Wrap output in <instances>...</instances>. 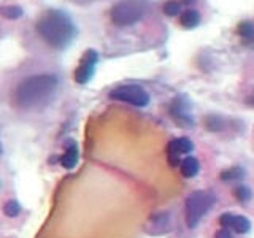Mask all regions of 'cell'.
<instances>
[{"label":"cell","instance_id":"9a60e30c","mask_svg":"<svg viewBox=\"0 0 254 238\" xmlns=\"http://www.w3.org/2000/svg\"><path fill=\"white\" fill-rule=\"evenodd\" d=\"M233 195H235V198H237L238 202L246 203V202L251 200L253 192H251L250 188H248V186H237V188H235V191H233Z\"/></svg>","mask_w":254,"mask_h":238},{"label":"cell","instance_id":"6da1fadb","mask_svg":"<svg viewBox=\"0 0 254 238\" xmlns=\"http://www.w3.org/2000/svg\"><path fill=\"white\" fill-rule=\"evenodd\" d=\"M37 34L48 46L64 49L76 37V25L67 13L61 10H46L37 21Z\"/></svg>","mask_w":254,"mask_h":238},{"label":"cell","instance_id":"2e32d148","mask_svg":"<svg viewBox=\"0 0 254 238\" xmlns=\"http://www.w3.org/2000/svg\"><path fill=\"white\" fill-rule=\"evenodd\" d=\"M205 127L208 130L218 132L224 129V121H222L219 116H208V118H205Z\"/></svg>","mask_w":254,"mask_h":238},{"label":"cell","instance_id":"52a82bcc","mask_svg":"<svg viewBox=\"0 0 254 238\" xmlns=\"http://www.w3.org/2000/svg\"><path fill=\"white\" fill-rule=\"evenodd\" d=\"M192 150L194 145L188 138H175L167 145V154H173V156H180V157L181 154H188Z\"/></svg>","mask_w":254,"mask_h":238},{"label":"cell","instance_id":"277c9868","mask_svg":"<svg viewBox=\"0 0 254 238\" xmlns=\"http://www.w3.org/2000/svg\"><path fill=\"white\" fill-rule=\"evenodd\" d=\"M216 197L208 191H195L186 198V222L189 227H195L199 221L203 217L214 205Z\"/></svg>","mask_w":254,"mask_h":238},{"label":"cell","instance_id":"44dd1931","mask_svg":"<svg viewBox=\"0 0 254 238\" xmlns=\"http://www.w3.org/2000/svg\"><path fill=\"white\" fill-rule=\"evenodd\" d=\"M246 104H248V105H251V107H254V92L250 95V97L246 99Z\"/></svg>","mask_w":254,"mask_h":238},{"label":"cell","instance_id":"5bb4252c","mask_svg":"<svg viewBox=\"0 0 254 238\" xmlns=\"http://www.w3.org/2000/svg\"><path fill=\"white\" fill-rule=\"evenodd\" d=\"M0 16L6 19H18L22 16V10L16 5H5L0 6Z\"/></svg>","mask_w":254,"mask_h":238},{"label":"cell","instance_id":"4fadbf2b","mask_svg":"<svg viewBox=\"0 0 254 238\" xmlns=\"http://www.w3.org/2000/svg\"><path fill=\"white\" fill-rule=\"evenodd\" d=\"M245 176V172L240 169V167H232V169L222 170L219 178L222 181H237V179H241Z\"/></svg>","mask_w":254,"mask_h":238},{"label":"cell","instance_id":"3957f363","mask_svg":"<svg viewBox=\"0 0 254 238\" xmlns=\"http://www.w3.org/2000/svg\"><path fill=\"white\" fill-rule=\"evenodd\" d=\"M146 10H148L146 0H121V2L113 5L110 18L113 24L119 25V27H126V25L138 22L145 16Z\"/></svg>","mask_w":254,"mask_h":238},{"label":"cell","instance_id":"8fae6325","mask_svg":"<svg viewBox=\"0 0 254 238\" xmlns=\"http://www.w3.org/2000/svg\"><path fill=\"white\" fill-rule=\"evenodd\" d=\"M238 35L243 38V42L254 46V24L250 21H243L240 22V25L237 27Z\"/></svg>","mask_w":254,"mask_h":238},{"label":"cell","instance_id":"d6986e66","mask_svg":"<svg viewBox=\"0 0 254 238\" xmlns=\"http://www.w3.org/2000/svg\"><path fill=\"white\" fill-rule=\"evenodd\" d=\"M232 219H233V215H232V213H226V215H222V216L219 217V222H221L222 229H231V226H232Z\"/></svg>","mask_w":254,"mask_h":238},{"label":"cell","instance_id":"5b68a950","mask_svg":"<svg viewBox=\"0 0 254 238\" xmlns=\"http://www.w3.org/2000/svg\"><path fill=\"white\" fill-rule=\"evenodd\" d=\"M110 99L126 102V104L138 108H143L149 104V94L138 85H123L114 87L110 92Z\"/></svg>","mask_w":254,"mask_h":238},{"label":"cell","instance_id":"7c38bea8","mask_svg":"<svg viewBox=\"0 0 254 238\" xmlns=\"http://www.w3.org/2000/svg\"><path fill=\"white\" fill-rule=\"evenodd\" d=\"M231 229L237 234H248L250 232V229H251V222L245 216H233Z\"/></svg>","mask_w":254,"mask_h":238},{"label":"cell","instance_id":"8992f818","mask_svg":"<svg viewBox=\"0 0 254 238\" xmlns=\"http://www.w3.org/2000/svg\"><path fill=\"white\" fill-rule=\"evenodd\" d=\"M99 62V54L97 51L94 49H87L85 51V54L81 56L80 59V65L75 70V81L78 85H86L92 80L94 72H95V65Z\"/></svg>","mask_w":254,"mask_h":238},{"label":"cell","instance_id":"ac0fdd59","mask_svg":"<svg viewBox=\"0 0 254 238\" xmlns=\"http://www.w3.org/2000/svg\"><path fill=\"white\" fill-rule=\"evenodd\" d=\"M3 211L6 213V216H18L19 211H21V208H19V205H18L16 200H10L8 203L5 205Z\"/></svg>","mask_w":254,"mask_h":238},{"label":"cell","instance_id":"ba28073f","mask_svg":"<svg viewBox=\"0 0 254 238\" xmlns=\"http://www.w3.org/2000/svg\"><path fill=\"white\" fill-rule=\"evenodd\" d=\"M180 24L184 29H194L200 24V13L194 8H188L181 13Z\"/></svg>","mask_w":254,"mask_h":238},{"label":"cell","instance_id":"9c48e42d","mask_svg":"<svg viewBox=\"0 0 254 238\" xmlns=\"http://www.w3.org/2000/svg\"><path fill=\"white\" fill-rule=\"evenodd\" d=\"M180 170H181V175L184 178H194L197 173L200 170V165H199V160L195 157H186L181 160L180 164Z\"/></svg>","mask_w":254,"mask_h":238},{"label":"cell","instance_id":"7a4b0ae2","mask_svg":"<svg viewBox=\"0 0 254 238\" xmlns=\"http://www.w3.org/2000/svg\"><path fill=\"white\" fill-rule=\"evenodd\" d=\"M57 85V78L51 73L32 75L19 83L13 99L19 108L35 110L48 104L56 92Z\"/></svg>","mask_w":254,"mask_h":238},{"label":"cell","instance_id":"e0dca14e","mask_svg":"<svg viewBox=\"0 0 254 238\" xmlns=\"http://www.w3.org/2000/svg\"><path fill=\"white\" fill-rule=\"evenodd\" d=\"M180 11H181V5L175 2V0H169V2H165L164 13L167 16H176V15H180Z\"/></svg>","mask_w":254,"mask_h":238},{"label":"cell","instance_id":"7402d4cb","mask_svg":"<svg viewBox=\"0 0 254 238\" xmlns=\"http://www.w3.org/2000/svg\"><path fill=\"white\" fill-rule=\"evenodd\" d=\"M183 2L189 5V3H194V2H195V0H183Z\"/></svg>","mask_w":254,"mask_h":238},{"label":"cell","instance_id":"30bf717a","mask_svg":"<svg viewBox=\"0 0 254 238\" xmlns=\"http://www.w3.org/2000/svg\"><path fill=\"white\" fill-rule=\"evenodd\" d=\"M61 164L62 167H65V169H73L78 164V146L75 143H70L67 146L65 152H64V156L61 157Z\"/></svg>","mask_w":254,"mask_h":238},{"label":"cell","instance_id":"ffe728a7","mask_svg":"<svg viewBox=\"0 0 254 238\" xmlns=\"http://www.w3.org/2000/svg\"><path fill=\"white\" fill-rule=\"evenodd\" d=\"M216 238H233V237L227 229H221V230L216 232Z\"/></svg>","mask_w":254,"mask_h":238}]
</instances>
